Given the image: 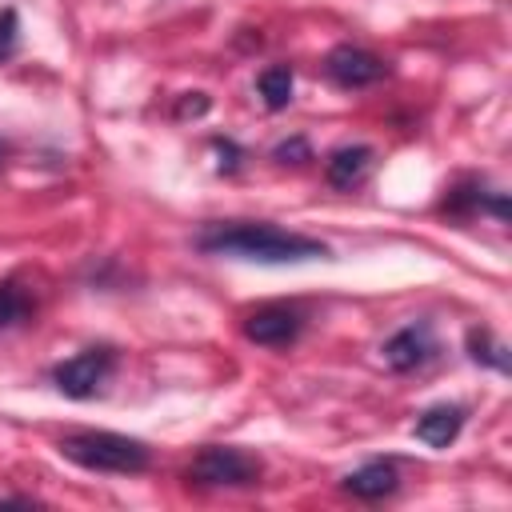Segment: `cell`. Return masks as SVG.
I'll use <instances>...</instances> for the list:
<instances>
[{
	"label": "cell",
	"instance_id": "obj_3",
	"mask_svg": "<svg viewBox=\"0 0 512 512\" xmlns=\"http://www.w3.org/2000/svg\"><path fill=\"white\" fill-rule=\"evenodd\" d=\"M260 472H264L260 456L232 448V444H212L188 464L184 476L188 484H200V488H248L260 480Z\"/></svg>",
	"mask_w": 512,
	"mask_h": 512
},
{
	"label": "cell",
	"instance_id": "obj_19",
	"mask_svg": "<svg viewBox=\"0 0 512 512\" xmlns=\"http://www.w3.org/2000/svg\"><path fill=\"white\" fill-rule=\"evenodd\" d=\"M0 164H4V144H0Z\"/></svg>",
	"mask_w": 512,
	"mask_h": 512
},
{
	"label": "cell",
	"instance_id": "obj_14",
	"mask_svg": "<svg viewBox=\"0 0 512 512\" xmlns=\"http://www.w3.org/2000/svg\"><path fill=\"white\" fill-rule=\"evenodd\" d=\"M480 200H484L480 184H460V188L448 192L444 208H448V212H472V208H480Z\"/></svg>",
	"mask_w": 512,
	"mask_h": 512
},
{
	"label": "cell",
	"instance_id": "obj_4",
	"mask_svg": "<svg viewBox=\"0 0 512 512\" xmlns=\"http://www.w3.org/2000/svg\"><path fill=\"white\" fill-rule=\"evenodd\" d=\"M112 372H116V352L100 344V348H84V352H76L72 360L56 364V368H52V384H56L68 400H92V396L108 384Z\"/></svg>",
	"mask_w": 512,
	"mask_h": 512
},
{
	"label": "cell",
	"instance_id": "obj_2",
	"mask_svg": "<svg viewBox=\"0 0 512 512\" xmlns=\"http://www.w3.org/2000/svg\"><path fill=\"white\" fill-rule=\"evenodd\" d=\"M56 448L64 460H72L88 472H116V476H136L152 460L144 440L120 436V432H68V436H60Z\"/></svg>",
	"mask_w": 512,
	"mask_h": 512
},
{
	"label": "cell",
	"instance_id": "obj_5",
	"mask_svg": "<svg viewBox=\"0 0 512 512\" xmlns=\"http://www.w3.org/2000/svg\"><path fill=\"white\" fill-rule=\"evenodd\" d=\"M324 72H328V80H332V84H340V88H348V92H352V88H368V84L384 80V76H388V64H384L376 52H368V48L340 44V48H332V52H328Z\"/></svg>",
	"mask_w": 512,
	"mask_h": 512
},
{
	"label": "cell",
	"instance_id": "obj_17",
	"mask_svg": "<svg viewBox=\"0 0 512 512\" xmlns=\"http://www.w3.org/2000/svg\"><path fill=\"white\" fill-rule=\"evenodd\" d=\"M212 148L220 152V168H224V172H232V168L240 164V160H236V156H240V148H236L232 140H220V136H216V140H212Z\"/></svg>",
	"mask_w": 512,
	"mask_h": 512
},
{
	"label": "cell",
	"instance_id": "obj_8",
	"mask_svg": "<svg viewBox=\"0 0 512 512\" xmlns=\"http://www.w3.org/2000/svg\"><path fill=\"white\" fill-rule=\"evenodd\" d=\"M372 160H376V152H372L368 144H344V148H336V152L328 156L324 176H328L332 188H356V184L368 176Z\"/></svg>",
	"mask_w": 512,
	"mask_h": 512
},
{
	"label": "cell",
	"instance_id": "obj_9",
	"mask_svg": "<svg viewBox=\"0 0 512 512\" xmlns=\"http://www.w3.org/2000/svg\"><path fill=\"white\" fill-rule=\"evenodd\" d=\"M464 428V408L460 404H436L428 412H420L416 420V440H424L428 448H448Z\"/></svg>",
	"mask_w": 512,
	"mask_h": 512
},
{
	"label": "cell",
	"instance_id": "obj_16",
	"mask_svg": "<svg viewBox=\"0 0 512 512\" xmlns=\"http://www.w3.org/2000/svg\"><path fill=\"white\" fill-rule=\"evenodd\" d=\"M16 28H20L16 8H4V12H0V60L12 56V48H16Z\"/></svg>",
	"mask_w": 512,
	"mask_h": 512
},
{
	"label": "cell",
	"instance_id": "obj_1",
	"mask_svg": "<svg viewBox=\"0 0 512 512\" xmlns=\"http://www.w3.org/2000/svg\"><path fill=\"white\" fill-rule=\"evenodd\" d=\"M196 248L208 256H236V260H256V264H304V260H324L332 248L316 236L304 232H284L276 224H212L196 236Z\"/></svg>",
	"mask_w": 512,
	"mask_h": 512
},
{
	"label": "cell",
	"instance_id": "obj_12",
	"mask_svg": "<svg viewBox=\"0 0 512 512\" xmlns=\"http://www.w3.org/2000/svg\"><path fill=\"white\" fill-rule=\"evenodd\" d=\"M28 316H32V296L16 280H4L0 284V328H16Z\"/></svg>",
	"mask_w": 512,
	"mask_h": 512
},
{
	"label": "cell",
	"instance_id": "obj_10",
	"mask_svg": "<svg viewBox=\"0 0 512 512\" xmlns=\"http://www.w3.org/2000/svg\"><path fill=\"white\" fill-rule=\"evenodd\" d=\"M396 484H400L396 480V468L384 464V460H372V464L356 468L352 476H344V492H352L360 500H384V496L396 492Z\"/></svg>",
	"mask_w": 512,
	"mask_h": 512
},
{
	"label": "cell",
	"instance_id": "obj_18",
	"mask_svg": "<svg viewBox=\"0 0 512 512\" xmlns=\"http://www.w3.org/2000/svg\"><path fill=\"white\" fill-rule=\"evenodd\" d=\"M188 96H192V100H180L176 112H180V116H204V112H208V96H204V92H188Z\"/></svg>",
	"mask_w": 512,
	"mask_h": 512
},
{
	"label": "cell",
	"instance_id": "obj_7",
	"mask_svg": "<svg viewBox=\"0 0 512 512\" xmlns=\"http://www.w3.org/2000/svg\"><path fill=\"white\" fill-rule=\"evenodd\" d=\"M436 356V336H432V324L428 320H416V324H404L400 332H392L384 340V360L392 372H412L420 364H428Z\"/></svg>",
	"mask_w": 512,
	"mask_h": 512
},
{
	"label": "cell",
	"instance_id": "obj_11",
	"mask_svg": "<svg viewBox=\"0 0 512 512\" xmlns=\"http://www.w3.org/2000/svg\"><path fill=\"white\" fill-rule=\"evenodd\" d=\"M292 68L288 64H272V68H264L260 72V80H256V88H260V96H264V104L272 108V112H280V108H288L292 104Z\"/></svg>",
	"mask_w": 512,
	"mask_h": 512
},
{
	"label": "cell",
	"instance_id": "obj_6",
	"mask_svg": "<svg viewBox=\"0 0 512 512\" xmlns=\"http://www.w3.org/2000/svg\"><path fill=\"white\" fill-rule=\"evenodd\" d=\"M300 332H304V316L300 308H288V304H264L244 316V336L264 348H288Z\"/></svg>",
	"mask_w": 512,
	"mask_h": 512
},
{
	"label": "cell",
	"instance_id": "obj_15",
	"mask_svg": "<svg viewBox=\"0 0 512 512\" xmlns=\"http://www.w3.org/2000/svg\"><path fill=\"white\" fill-rule=\"evenodd\" d=\"M272 156H276L280 164H304V160H312V152H308V144H304L300 136H292V140L276 144V148H272Z\"/></svg>",
	"mask_w": 512,
	"mask_h": 512
},
{
	"label": "cell",
	"instance_id": "obj_13",
	"mask_svg": "<svg viewBox=\"0 0 512 512\" xmlns=\"http://www.w3.org/2000/svg\"><path fill=\"white\" fill-rule=\"evenodd\" d=\"M468 352H472L476 364H488V368H496V372H508L504 344H496L488 328H472V332H468Z\"/></svg>",
	"mask_w": 512,
	"mask_h": 512
}]
</instances>
